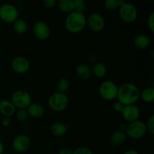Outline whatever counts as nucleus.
<instances>
[{
  "mask_svg": "<svg viewBox=\"0 0 154 154\" xmlns=\"http://www.w3.org/2000/svg\"><path fill=\"white\" fill-rule=\"evenodd\" d=\"M11 102L18 109H27L32 103V98L28 92L23 90L15 91L12 94Z\"/></svg>",
  "mask_w": 154,
  "mask_h": 154,
  "instance_id": "0eeeda50",
  "label": "nucleus"
},
{
  "mask_svg": "<svg viewBox=\"0 0 154 154\" xmlns=\"http://www.w3.org/2000/svg\"><path fill=\"white\" fill-rule=\"evenodd\" d=\"M133 45L137 49L145 50L150 46V39L147 35L140 34L135 37L133 40Z\"/></svg>",
  "mask_w": 154,
  "mask_h": 154,
  "instance_id": "dca6fc26",
  "label": "nucleus"
},
{
  "mask_svg": "<svg viewBox=\"0 0 154 154\" xmlns=\"http://www.w3.org/2000/svg\"><path fill=\"white\" fill-rule=\"evenodd\" d=\"M87 25L94 32H99L105 28V21L100 14L93 13L87 19Z\"/></svg>",
  "mask_w": 154,
  "mask_h": 154,
  "instance_id": "1a4fd4ad",
  "label": "nucleus"
},
{
  "mask_svg": "<svg viewBox=\"0 0 154 154\" xmlns=\"http://www.w3.org/2000/svg\"><path fill=\"white\" fill-rule=\"evenodd\" d=\"M57 5L62 12L67 14L74 11L73 0H60L57 2Z\"/></svg>",
  "mask_w": 154,
  "mask_h": 154,
  "instance_id": "412c9836",
  "label": "nucleus"
},
{
  "mask_svg": "<svg viewBox=\"0 0 154 154\" xmlns=\"http://www.w3.org/2000/svg\"><path fill=\"white\" fill-rule=\"evenodd\" d=\"M140 98H141L144 102L147 103L153 102L154 100V89L152 87H147L144 89L140 93Z\"/></svg>",
  "mask_w": 154,
  "mask_h": 154,
  "instance_id": "5701e85b",
  "label": "nucleus"
},
{
  "mask_svg": "<svg viewBox=\"0 0 154 154\" xmlns=\"http://www.w3.org/2000/svg\"><path fill=\"white\" fill-rule=\"evenodd\" d=\"M4 150H5L4 144H3L2 141L0 140V154H3V153H4Z\"/></svg>",
  "mask_w": 154,
  "mask_h": 154,
  "instance_id": "c9c22d12",
  "label": "nucleus"
},
{
  "mask_svg": "<svg viewBox=\"0 0 154 154\" xmlns=\"http://www.w3.org/2000/svg\"><path fill=\"white\" fill-rule=\"evenodd\" d=\"M147 26H148V28L150 29V31L152 32H154V13L152 12L150 14V16L148 17V19H147Z\"/></svg>",
  "mask_w": 154,
  "mask_h": 154,
  "instance_id": "c756f323",
  "label": "nucleus"
},
{
  "mask_svg": "<svg viewBox=\"0 0 154 154\" xmlns=\"http://www.w3.org/2000/svg\"><path fill=\"white\" fill-rule=\"evenodd\" d=\"M87 25V17L84 14L73 11L67 15L65 20V26L71 33H78L84 30Z\"/></svg>",
  "mask_w": 154,
  "mask_h": 154,
  "instance_id": "f03ea898",
  "label": "nucleus"
},
{
  "mask_svg": "<svg viewBox=\"0 0 154 154\" xmlns=\"http://www.w3.org/2000/svg\"><path fill=\"white\" fill-rule=\"evenodd\" d=\"M72 154H93V153L88 147H79L72 151Z\"/></svg>",
  "mask_w": 154,
  "mask_h": 154,
  "instance_id": "cd10ccee",
  "label": "nucleus"
},
{
  "mask_svg": "<svg viewBox=\"0 0 154 154\" xmlns=\"http://www.w3.org/2000/svg\"><path fill=\"white\" fill-rule=\"evenodd\" d=\"M121 114L124 120L130 123L138 120L141 111H140L139 108L135 105H124Z\"/></svg>",
  "mask_w": 154,
  "mask_h": 154,
  "instance_id": "ddd939ff",
  "label": "nucleus"
},
{
  "mask_svg": "<svg viewBox=\"0 0 154 154\" xmlns=\"http://www.w3.org/2000/svg\"><path fill=\"white\" fill-rule=\"evenodd\" d=\"M69 99L66 93L59 92L53 93L48 99V105L54 111H63L69 105Z\"/></svg>",
  "mask_w": 154,
  "mask_h": 154,
  "instance_id": "7ed1b4c3",
  "label": "nucleus"
},
{
  "mask_svg": "<svg viewBox=\"0 0 154 154\" xmlns=\"http://www.w3.org/2000/svg\"><path fill=\"white\" fill-rule=\"evenodd\" d=\"M123 108H124V105L119 102H116V103L114 105V108L117 112L121 113L122 111H123Z\"/></svg>",
  "mask_w": 154,
  "mask_h": 154,
  "instance_id": "2f4dec72",
  "label": "nucleus"
},
{
  "mask_svg": "<svg viewBox=\"0 0 154 154\" xmlns=\"http://www.w3.org/2000/svg\"><path fill=\"white\" fill-rule=\"evenodd\" d=\"M76 75L81 80L87 81L92 75L91 69L87 65L81 63L76 67Z\"/></svg>",
  "mask_w": 154,
  "mask_h": 154,
  "instance_id": "f3484780",
  "label": "nucleus"
},
{
  "mask_svg": "<svg viewBox=\"0 0 154 154\" xmlns=\"http://www.w3.org/2000/svg\"><path fill=\"white\" fill-rule=\"evenodd\" d=\"M30 145L31 141L26 135H17L12 141V148L17 153H24L29 150Z\"/></svg>",
  "mask_w": 154,
  "mask_h": 154,
  "instance_id": "9b49d317",
  "label": "nucleus"
},
{
  "mask_svg": "<svg viewBox=\"0 0 154 154\" xmlns=\"http://www.w3.org/2000/svg\"><path fill=\"white\" fill-rule=\"evenodd\" d=\"M19 11L12 4H3L0 6V19L7 23H13L18 19Z\"/></svg>",
  "mask_w": 154,
  "mask_h": 154,
  "instance_id": "6e6552de",
  "label": "nucleus"
},
{
  "mask_svg": "<svg viewBox=\"0 0 154 154\" xmlns=\"http://www.w3.org/2000/svg\"><path fill=\"white\" fill-rule=\"evenodd\" d=\"M119 15L123 22L129 23L136 20L138 11L135 5L124 1L119 8Z\"/></svg>",
  "mask_w": 154,
  "mask_h": 154,
  "instance_id": "20e7f679",
  "label": "nucleus"
},
{
  "mask_svg": "<svg viewBox=\"0 0 154 154\" xmlns=\"http://www.w3.org/2000/svg\"><path fill=\"white\" fill-rule=\"evenodd\" d=\"M29 117L26 109H18L16 112V118L19 122L26 121Z\"/></svg>",
  "mask_w": 154,
  "mask_h": 154,
  "instance_id": "bb28decb",
  "label": "nucleus"
},
{
  "mask_svg": "<svg viewBox=\"0 0 154 154\" xmlns=\"http://www.w3.org/2000/svg\"><path fill=\"white\" fill-rule=\"evenodd\" d=\"M70 87V82L66 78H60L57 83V92L61 93H66Z\"/></svg>",
  "mask_w": 154,
  "mask_h": 154,
  "instance_id": "b1692460",
  "label": "nucleus"
},
{
  "mask_svg": "<svg viewBox=\"0 0 154 154\" xmlns=\"http://www.w3.org/2000/svg\"><path fill=\"white\" fill-rule=\"evenodd\" d=\"M32 32L36 38L41 41L48 39L51 35V29L47 23L42 20L35 23L32 27Z\"/></svg>",
  "mask_w": 154,
  "mask_h": 154,
  "instance_id": "9d476101",
  "label": "nucleus"
},
{
  "mask_svg": "<svg viewBox=\"0 0 154 154\" xmlns=\"http://www.w3.org/2000/svg\"><path fill=\"white\" fill-rule=\"evenodd\" d=\"M74 11L84 14L87 10V3L84 0H73Z\"/></svg>",
  "mask_w": 154,
  "mask_h": 154,
  "instance_id": "a878e982",
  "label": "nucleus"
},
{
  "mask_svg": "<svg viewBox=\"0 0 154 154\" xmlns=\"http://www.w3.org/2000/svg\"><path fill=\"white\" fill-rule=\"evenodd\" d=\"M118 87L111 81H105L100 84L99 89L100 96L106 101H112L117 99Z\"/></svg>",
  "mask_w": 154,
  "mask_h": 154,
  "instance_id": "423d86ee",
  "label": "nucleus"
},
{
  "mask_svg": "<svg viewBox=\"0 0 154 154\" xmlns=\"http://www.w3.org/2000/svg\"><path fill=\"white\" fill-rule=\"evenodd\" d=\"M59 154H72V150L69 147H63L59 151Z\"/></svg>",
  "mask_w": 154,
  "mask_h": 154,
  "instance_id": "72a5a7b5",
  "label": "nucleus"
},
{
  "mask_svg": "<svg viewBox=\"0 0 154 154\" xmlns=\"http://www.w3.org/2000/svg\"><path fill=\"white\" fill-rule=\"evenodd\" d=\"M16 113V108L11 101L2 100L0 102V114L3 117H11Z\"/></svg>",
  "mask_w": 154,
  "mask_h": 154,
  "instance_id": "4468645a",
  "label": "nucleus"
},
{
  "mask_svg": "<svg viewBox=\"0 0 154 154\" xmlns=\"http://www.w3.org/2000/svg\"><path fill=\"white\" fill-rule=\"evenodd\" d=\"M68 128L65 123L62 122H56L51 126V132L53 135L57 137H61L66 135Z\"/></svg>",
  "mask_w": 154,
  "mask_h": 154,
  "instance_id": "a211bd4d",
  "label": "nucleus"
},
{
  "mask_svg": "<svg viewBox=\"0 0 154 154\" xmlns=\"http://www.w3.org/2000/svg\"><path fill=\"white\" fill-rule=\"evenodd\" d=\"M28 29V24L25 20L18 18L13 23V29L17 34H23Z\"/></svg>",
  "mask_w": 154,
  "mask_h": 154,
  "instance_id": "4be33fe9",
  "label": "nucleus"
},
{
  "mask_svg": "<svg viewBox=\"0 0 154 154\" xmlns=\"http://www.w3.org/2000/svg\"><path fill=\"white\" fill-rule=\"evenodd\" d=\"M27 112H28L29 117H31L32 118L38 119L42 117L45 112V109L44 107L42 106L41 104L37 103V102H34V103H31L29 106L27 108Z\"/></svg>",
  "mask_w": 154,
  "mask_h": 154,
  "instance_id": "2eb2a0df",
  "label": "nucleus"
},
{
  "mask_svg": "<svg viewBox=\"0 0 154 154\" xmlns=\"http://www.w3.org/2000/svg\"><path fill=\"white\" fill-rule=\"evenodd\" d=\"M91 72L96 78H104L107 74V67L104 63H96L92 68Z\"/></svg>",
  "mask_w": 154,
  "mask_h": 154,
  "instance_id": "aec40b11",
  "label": "nucleus"
},
{
  "mask_svg": "<svg viewBox=\"0 0 154 154\" xmlns=\"http://www.w3.org/2000/svg\"><path fill=\"white\" fill-rule=\"evenodd\" d=\"M147 127L144 122L137 120L132 122L126 126V136L132 140H139L142 138L147 133Z\"/></svg>",
  "mask_w": 154,
  "mask_h": 154,
  "instance_id": "39448f33",
  "label": "nucleus"
},
{
  "mask_svg": "<svg viewBox=\"0 0 154 154\" xmlns=\"http://www.w3.org/2000/svg\"><path fill=\"white\" fill-rule=\"evenodd\" d=\"M141 91L135 84L126 83L118 87L117 99L123 105H135L140 99Z\"/></svg>",
  "mask_w": 154,
  "mask_h": 154,
  "instance_id": "f257e3e1",
  "label": "nucleus"
},
{
  "mask_svg": "<svg viewBox=\"0 0 154 154\" xmlns=\"http://www.w3.org/2000/svg\"><path fill=\"white\" fill-rule=\"evenodd\" d=\"M124 1L123 0H106L104 2V6L105 8L110 11H115L119 9L120 5Z\"/></svg>",
  "mask_w": 154,
  "mask_h": 154,
  "instance_id": "393cba45",
  "label": "nucleus"
},
{
  "mask_svg": "<svg viewBox=\"0 0 154 154\" xmlns=\"http://www.w3.org/2000/svg\"><path fill=\"white\" fill-rule=\"evenodd\" d=\"M44 5L47 8H54L56 5H57V0H45L43 2Z\"/></svg>",
  "mask_w": 154,
  "mask_h": 154,
  "instance_id": "7c9ffc66",
  "label": "nucleus"
},
{
  "mask_svg": "<svg viewBox=\"0 0 154 154\" xmlns=\"http://www.w3.org/2000/svg\"><path fill=\"white\" fill-rule=\"evenodd\" d=\"M126 133L121 131H115L112 135H111V142L112 143V144L115 146H121L122 144H124L126 141Z\"/></svg>",
  "mask_w": 154,
  "mask_h": 154,
  "instance_id": "6ab92c4d",
  "label": "nucleus"
},
{
  "mask_svg": "<svg viewBox=\"0 0 154 154\" xmlns=\"http://www.w3.org/2000/svg\"><path fill=\"white\" fill-rule=\"evenodd\" d=\"M11 122V117H3L2 120V126H4L5 127H7V126H9V124Z\"/></svg>",
  "mask_w": 154,
  "mask_h": 154,
  "instance_id": "473e14b6",
  "label": "nucleus"
},
{
  "mask_svg": "<svg viewBox=\"0 0 154 154\" xmlns=\"http://www.w3.org/2000/svg\"><path fill=\"white\" fill-rule=\"evenodd\" d=\"M11 68L17 74H26L30 69V63L26 58L23 57H16L11 61Z\"/></svg>",
  "mask_w": 154,
  "mask_h": 154,
  "instance_id": "f8f14e48",
  "label": "nucleus"
},
{
  "mask_svg": "<svg viewBox=\"0 0 154 154\" xmlns=\"http://www.w3.org/2000/svg\"><path fill=\"white\" fill-rule=\"evenodd\" d=\"M146 127H147V130L150 132L151 135L154 134V116L151 115L150 118L147 120V123H146Z\"/></svg>",
  "mask_w": 154,
  "mask_h": 154,
  "instance_id": "c85d7f7f",
  "label": "nucleus"
},
{
  "mask_svg": "<svg viewBox=\"0 0 154 154\" xmlns=\"http://www.w3.org/2000/svg\"><path fill=\"white\" fill-rule=\"evenodd\" d=\"M123 154H138V153L135 150H132V149H131V150H126V152L123 153Z\"/></svg>",
  "mask_w": 154,
  "mask_h": 154,
  "instance_id": "f704fd0d",
  "label": "nucleus"
}]
</instances>
